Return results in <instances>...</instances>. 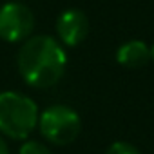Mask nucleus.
<instances>
[{"mask_svg": "<svg viewBox=\"0 0 154 154\" xmlns=\"http://www.w3.org/2000/svg\"><path fill=\"white\" fill-rule=\"evenodd\" d=\"M17 67L27 85L47 89L62 80L67 67V54L56 38L49 35H36L24 40L20 45Z\"/></svg>", "mask_w": 154, "mask_h": 154, "instance_id": "f257e3e1", "label": "nucleus"}, {"mask_svg": "<svg viewBox=\"0 0 154 154\" xmlns=\"http://www.w3.org/2000/svg\"><path fill=\"white\" fill-rule=\"evenodd\" d=\"M36 103L17 91L0 93V134L11 140H26L38 125Z\"/></svg>", "mask_w": 154, "mask_h": 154, "instance_id": "f03ea898", "label": "nucleus"}, {"mask_svg": "<svg viewBox=\"0 0 154 154\" xmlns=\"http://www.w3.org/2000/svg\"><path fill=\"white\" fill-rule=\"evenodd\" d=\"M36 127L45 141L53 145H69L78 138L82 131V120L72 107L56 103L38 114Z\"/></svg>", "mask_w": 154, "mask_h": 154, "instance_id": "7ed1b4c3", "label": "nucleus"}, {"mask_svg": "<svg viewBox=\"0 0 154 154\" xmlns=\"http://www.w3.org/2000/svg\"><path fill=\"white\" fill-rule=\"evenodd\" d=\"M35 29L33 11L20 2H8L0 8V38L9 44L24 42Z\"/></svg>", "mask_w": 154, "mask_h": 154, "instance_id": "20e7f679", "label": "nucleus"}, {"mask_svg": "<svg viewBox=\"0 0 154 154\" xmlns=\"http://www.w3.org/2000/svg\"><path fill=\"white\" fill-rule=\"evenodd\" d=\"M56 35L58 42L67 47L80 45L89 35V18L80 9H65L56 18Z\"/></svg>", "mask_w": 154, "mask_h": 154, "instance_id": "39448f33", "label": "nucleus"}, {"mask_svg": "<svg viewBox=\"0 0 154 154\" xmlns=\"http://www.w3.org/2000/svg\"><path fill=\"white\" fill-rule=\"evenodd\" d=\"M116 60L123 67L138 69L150 62V47L143 40H129L116 51Z\"/></svg>", "mask_w": 154, "mask_h": 154, "instance_id": "423d86ee", "label": "nucleus"}, {"mask_svg": "<svg viewBox=\"0 0 154 154\" xmlns=\"http://www.w3.org/2000/svg\"><path fill=\"white\" fill-rule=\"evenodd\" d=\"M18 154H51L49 147L40 143V141H35V140H27L22 143Z\"/></svg>", "mask_w": 154, "mask_h": 154, "instance_id": "0eeeda50", "label": "nucleus"}, {"mask_svg": "<svg viewBox=\"0 0 154 154\" xmlns=\"http://www.w3.org/2000/svg\"><path fill=\"white\" fill-rule=\"evenodd\" d=\"M105 154H141L134 145H131V143H127V141H116V143H112L109 149H107V152Z\"/></svg>", "mask_w": 154, "mask_h": 154, "instance_id": "6e6552de", "label": "nucleus"}, {"mask_svg": "<svg viewBox=\"0 0 154 154\" xmlns=\"http://www.w3.org/2000/svg\"><path fill=\"white\" fill-rule=\"evenodd\" d=\"M0 154H11L9 152V147H8V141L4 140L2 134H0Z\"/></svg>", "mask_w": 154, "mask_h": 154, "instance_id": "1a4fd4ad", "label": "nucleus"}, {"mask_svg": "<svg viewBox=\"0 0 154 154\" xmlns=\"http://www.w3.org/2000/svg\"><path fill=\"white\" fill-rule=\"evenodd\" d=\"M150 60H152V62H154V44H152V45H150Z\"/></svg>", "mask_w": 154, "mask_h": 154, "instance_id": "9d476101", "label": "nucleus"}]
</instances>
